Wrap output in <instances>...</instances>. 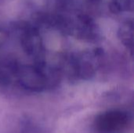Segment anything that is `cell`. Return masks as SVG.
I'll return each mask as SVG.
<instances>
[{"label":"cell","instance_id":"6da1fadb","mask_svg":"<svg viewBox=\"0 0 134 133\" xmlns=\"http://www.w3.org/2000/svg\"><path fill=\"white\" fill-rule=\"evenodd\" d=\"M129 123L128 114L121 111H111L99 115L94 122L99 133H119Z\"/></svg>","mask_w":134,"mask_h":133}]
</instances>
